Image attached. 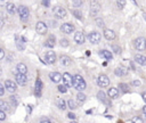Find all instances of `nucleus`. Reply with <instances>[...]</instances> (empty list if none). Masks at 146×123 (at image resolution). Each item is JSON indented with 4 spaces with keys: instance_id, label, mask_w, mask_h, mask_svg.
Masks as SVG:
<instances>
[{
    "instance_id": "nucleus-1",
    "label": "nucleus",
    "mask_w": 146,
    "mask_h": 123,
    "mask_svg": "<svg viewBox=\"0 0 146 123\" xmlns=\"http://www.w3.org/2000/svg\"><path fill=\"white\" fill-rule=\"evenodd\" d=\"M73 87H74V89H76L80 92L86 89L87 84H86V81L83 80V77L81 75L76 74V75L73 76Z\"/></svg>"
},
{
    "instance_id": "nucleus-2",
    "label": "nucleus",
    "mask_w": 146,
    "mask_h": 123,
    "mask_svg": "<svg viewBox=\"0 0 146 123\" xmlns=\"http://www.w3.org/2000/svg\"><path fill=\"white\" fill-rule=\"evenodd\" d=\"M133 46L137 50L139 51H144L146 49V39L140 36V38H137L135 41H133Z\"/></svg>"
},
{
    "instance_id": "nucleus-3",
    "label": "nucleus",
    "mask_w": 146,
    "mask_h": 123,
    "mask_svg": "<svg viewBox=\"0 0 146 123\" xmlns=\"http://www.w3.org/2000/svg\"><path fill=\"white\" fill-rule=\"evenodd\" d=\"M17 11H18V15H19L22 20H27L29 15H30V10H29V8L26 6H24V5L18 6V10Z\"/></svg>"
},
{
    "instance_id": "nucleus-4",
    "label": "nucleus",
    "mask_w": 146,
    "mask_h": 123,
    "mask_svg": "<svg viewBox=\"0 0 146 123\" xmlns=\"http://www.w3.org/2000/svg\"><path fill=\"white\" fill-rule=\"evenodd\" d=\"M97 84H98L99 87H102V88H106V87H108V84H110V79L107 77V75L100 74V75L98 76V79H97Z\"/></svg>"
},
{
    "instance_id": "nucleus-5",
    "label": "nucleus",
    "mask_w": 146,
    "mask_h": 123,
    "mask_svg": "<svg viewBox=\"0 0 146 123\" xmlns=\"http://www.w3.org/2000/svg\"><path fill=\"white\" fill-rule=\"evenodd\" d=\"M52 11H54V15H55L57 18H64V17H66V9H64V8L60 7V6H56V7L52 9Z\"/></svg>"
},
{
    "instance_id": "nucleus-6",
    "label": "nucleus",
    "mask_w": 146,
    "mask_h": 123,
    "mask_svg": "<svg viewBox=\"0 0 146 123\" xmlns=\"http://www.w3.org/2000/svg\"><path fill=\"white\" fill-rule=\"evenodd\" d=\"M35 30H36V32H38L39 34L43 35V34L47 33V31H48V26H47V24L43 23V22H38L36 25H35Z\"/></svg>"
},
{
    "instance_id": "nucleus-7",
    "label": "nucleus",
    "mask_w": 146,
    "mask_h": 123,
    "mask_svg": "<svg viewBox=\"0 0 146 123\" xmlns=\"http://www.w3.org/2000/svg\"><path fill=\"white\" fill-rule=\"evenodd\" d=\"M5 88L7 89L8 92L14 93V92L17 90V84H16L14 81H11V80H6V82H5Z\"/></svg>"
},
{
    "instance_id": "nucleus-8",
    "label": "nucleus",
    "mask_w": 146,
    "mask_h": 123,
    "mask_svg": "<svg viewBox=\"0 0 146 123\" xmlns=\"http://www.w3.org/2000/svg\"><path fill=\"white\" fill-rule=\"evenodd\" d=\"M88 39H89V41H90L91 43L96 44V43H98V42L100 41V34H99L98 32H96V31H92V32L89 33Z\"/></svg>"
},
{
    "instance_id": "nucleus-9",
    "label": "nucleus",
    "mask_w": 146,
    "mask_h": 123,
    "mask_svg": "<svg viewBox=\"0 0 146 123\" xmlns=\"http://www.w3.org/2000/svg\"><path fill=\"white\" fill-rule=\"evenodd\" d=\"M44 60L48 64H54L56 62V54L54 51H51V50L50 51H47L46 55H44Z\"/></svg>"
},
{
    "instance_id": "nucleus-10",
    "label": "nucleus",
    "mask_w": 146,
    "mask_h": 123,
    "mask_svg": "<svg viewBox=\"0 0 146 123\" xmlns=\"http://www.w3.org/2000/svg\"><path fill=\"white\" fill-rule=\"evenodd\" d=\"M63 81H64V85L67 87H73V76L70 73H64L63 75Z\"/></svg>"
},
{
    "instance_id": "nucleus-11",
    "label": "nucleus",
    "mask_w": 146,
    "mask_h": 123,
    "mask_svg": "<svg viewBox=\"0 0 146 123\" xmlns=\"http://www.w3.org/2000/svg\"><path fill=\"white\" fill-rule=\"evenodd\" d=\"M60 31L66 33V34H70L74 31V25L71 24V23H64L62 26H60Z\"/></svg>"
},
{
    "instance_id": "nucleus-12",
    "label": "nucleus",
    "mask_w": 146,
    "mask_h": 123,
    "mask_svg": "<svg viewBox=\"0 0 146 123\" xmlns=\"http://www.w3.org/2000/svg\"><path fill=\"white\" fill-rule=\"evenodd\" d=\"M84 40H86V36H84V34H83L81 31L75 32V34H74V41H75L76 43L82 44V43H84Z\"/></svg>"
},
{
    "instance_id": "nucleus-13",
    "label": "nucleus",
    "mask_w": 146,
    "mask_h": 123,
    "mask_svg": "<svg viewBox=\"0 0 146 123\" xmlns=\"http://www.w3.org/2000/svg\"><path fill=\"white\" fill-rule=\"evenodd\" d=\"M49 77L54 83H58L60 80H63V75L60 73H58V72H51L49 74Z\"/></svg>"
},
{
    "instance_id": "nucleus-14",
    "label": "nucleus",
    "mask_w": 146,
    "mask_h": 123,
    "mask_svg": "<svg viewBox=\"0 0 146 123\" xmlns=\"http://www.w3.org/2000/svg\"><path fill=\"white\" fill-rule=\"evenodd\" d=\"M100 10V5L97 1H91L90 2V13L91 15H96Z\"/></svg>"
},
{
    "instance_id": "nucleus-15",
    "label": "nucleus",
    "mask_w": 146,
    "mask_h": 123,
    "mask_svg": "<svg viewBox=\"0 0 146 123\" xmlns=\"http://www.w3.org/2000/svg\"><path fill=\"white\" fill-rule=\"evenodd\" d=\"M16 82H17L19 85H25V84L27 83V77H26V75L17 73V74H16Z\"/></svg>"
},
{
    "instance_id": "nucleus-16",
    "label": "nucleus",
    "mask_w": 146,
    "mask_h": 123,
    "mask_svg": "<svg viewBox=\"0 0 146 123\" xmlns=\"http://www.w3.org/2000/svg\"><path fill=\"white\" fill-rule=\"evenodd\" d=\"M104 36L107 39V40H114L115 39V32L113 30H110V28H105L104 30Z\"/></svg>"
},
{
    "instance_id": "nucleus-17",
    "label": "nucleus",
    "mask_w": 146,
    "mask_h": 123,
    "mask_svg": "<svg viewBox=\"0 0 146 123\" xmlns=\"http://www.w3.org/2000/svg\"><path fill=\"white\" fill-rule=\"evenodd\" d=\"M42 81L40 80V79H38L36 80V82H35V95H36V97H40L41 96V91H42Z\"/></svg>"
},
{
    "instance_id": "nucleus-18",
    "label": "nucleus",
    "mask_w": 146,
    "mask_h": 123,
    "mask_svg": "<svg viewBox=\"0 0 146 123\" xmlns=\"http://www.w3.org/2000/svg\"><path fill=\"white\" fill-rule=\"evenodd\" d=\"M107 95H108V97H110V98L115 99V98H117V97H119V90H117L116 88H110V89H108V91H107Z\"/></svg>"
},
{
    "instance_id": "nucleus-19",
    "label": "nucleus",
    "mask_w": 146,
    "mask_h": 123,
    "mask_svg": "<svg viewBox=\"0 0 146 123\" xmlns=\"http://www.w3.org/2000/svg\"><path fill=\"white\" fill-rule=\"evenodd\" d=\"M135 60L136 63H138L141 66H146V57L143 55H136L135 56Z\"/></svg>"
},
{
    "instance_id": "nucleus-20",
    "label": "nucleus",
    "mask_w": 146,
    "mask_h": 123,
    "mask_svg": "<svg viewBox=\"0 0 146 123\" xmlns=\"http://www.w3.org/2000/svg\"><path fill=\"white\" fill-rule=\"evenodd\" d=\"M16 68L18 69V73L19 74H26V72H27V67H26V65L25 64H23V63H19V64H17V66H16Z\"/></svg>"
},
{
    "instance_id": "nucleus-21",
    "label": "nucleus",
    "mask_w": 146,
    "mask_h": 123,
    "mask_svg": "<svg viewBox=\"0 0 146 123\" xmlns=\"http://www.w3.org/2000/svg\"><path fill=\"white\" fill-rule=\"evenodd\" d=\"M6 8H7V10H8V13L9 14H15V13H17V8H16V6L14 5V3H11V2H8L7 3V6H6Z\"/></svg>"
},
{
    "instance_id": "nucleus-22",
    "label": "nucleus",
    "mask_w": 146,
    "mask_h": 123,
    "mask_svg": "<svg viewBox=\"0 0 146 123\" xmlns=\"http://www.w3.org/2000/svg\"><path fill=\"white\" fill-rule=\"evenodd\" d=\"M99 56H102V57H104L105 59H108V60L113 58V55L107 50H100L99 51Z\"/></svg>"
},
{
    "instance_id": "nucleus-23",
    "label": "nucleus",
    "mask_w": 146,
    "mask_h": 123,
    "mask_svg": "<svg viewBox=\"0 0 146 123\" xmlns=\"http://www.w3.org/2000/svg\"><path fill=\"white\" fill-rule=\"evenodd\" d=\"M114 73H115V75H117V76H123V75H127L128 71H127L124 67H117V68L114 71Z\"/></svg>"
},
{
    "instance_id": "nucleus-24",
    "label": "nucleus",
    "mask_w": 146,
    "mask_h": 123,
    "mask_svg": "<svg viewBox=\"0 0 146 123\" xmlns=\"http://www.w3.org/2000/svg\"><path fill=\"white\" fill-rule=\"evenodd\" d=\"M60 63H62V65H64V66H68V65H71L72 60H71V58L67 57V56H62V57H60Z\"/></svg>"
},
{
    "instance_id": "nucleus-25",
    "label": "nucleus",
    "mask_w": 146,
    "mask_h": 123,
    "mask_svg": "<svg viewBox=\"0 0 146 123\" xmlns=\"http://www.w3.org/2000/svg\"><path fill=\"white\" fill-rule=\"evenodd\" d=\"M97 97H98V99H99V100H102L103 102H105V104H108V105H110V101L107 100L106 95H105L103 91H99V92L97 93Z\"/></svg>"
},
{
    "instance_id": "nucleus-26",
    "label": "nucleus",
    "mask_w": 146,
    "mask_h": 123,
    "mask_svg": "<svg viewBox=\"0 0 146 123\" xmlns=\"http://www.w3.org/2000/svg\"><path fill=\"white\" fill-rule=\"evenodd\" d=\"M46 47H48V48H52L54 46H55V38L52 36V35H50L49 38H48V40L46 41Z\"/></svg>"
},
{
    "instance_id": "nucleus-27",
    "label": "nucleus",
    "mask_w": 146,
    "mask_h": 123,
    "mask_svg": "<svg viewBox=\"0 0 146 123\" xmlns=\"http://www.w3.org/2000/svg\"><path fill=\"white\" fill-rule=\"evenodd\" d=\"M9 109V104L5 100H0V110L5 112V110H8Z\"/></svg>"
},
{
    "instance_id": "nucleus-28",
    "label": "nucleus",
    "mask_w": 146,
    "mask_h": 123,
    "mask_svg": "<svg viewBox=\"0 0 146 123\" xmlns=\"http://www.w3.org/2000/svg\"><path fill=\"white\" fill-rule=\"evenodd\" d=\"M76 100H78V102H83L84 100H86V95L83 93V92H79L78 95H76Z\"/></svg>"
},
{
    "instance_id": "nucleus-29",
    "label": "nucleus",
    "mask_w": 146,
    "mask_h": 123,
    "mask_svg": "<svg viewBox=\"0 0 146 123\" xmlns=\"http://www.w3.org/2000/svg\"><path fill=\"white\" fill-rule=\"evenodd\" d=\"M57 106H58L59 109H65V108H66V102H65L63 99H59V100L57 101Z\"/></svg>"
},
{
    "instance_id": "nucleus-30",
    "label": "nucleus",
    "mask_w": 146,
    "mask_h": 123,
    "mask_svg": "<svg viewBox=\"0 0 146 123\" xmlns=\"http://www.w3.org/2000/svg\"><path fill=\"white\" fill-rule=\"evenodd\" d=\"M119 88H121L122 92H129L130 91L129 88H128V84H125V83H120L119 84Z\"/></svg>"
},
{
    "instance_id": "nucleus-31",
    "label": "nucleus",
    "mask_w": 146,
    "mask_h": 123,
    "mask_svg": "<svg viewBox=\"0 0 146 123\" xmlns=\"http://www.w3.org/2000/svg\"><path fill=\"white\" fill-rule=\"evenodd\" d=\"M67 105H68V107L71 108V109H75L78 106H76V104H75V101H73L72 99H70L68 101H67Z\"/></svg>"
},
{
    "instance_id": "nucleus-32",
    "label": "nucleus",
    "mask_w": 146,
    "mask_h": 123,
    "mask_svg": "<svg viewBox=\"0 0 146 123\" xmlns=\"http://www.w3.org/2000/svg\"><path fill=\"white\" fill-rule=\"evenodd\" d=\"M10 101H11L13 106H17V104H18V99H17V96H11V97H10Z\"/></svg>"
},
{
    "instance_id": "nucleus-33",
    "label": "nucleus",
    "mask_w": 146,
    "mask_h": 123,
    "mask_svg": "<svg viewBox=\"0 0 146 123\" xmlns=\"http://www.w3.org/2000/svg\"><path fill=\"white\" fill-rule=\"evenodd\" d=\"M131 122H132V123H144L143 118H141V117H139V116H135V117L131 120Z\"/></svg>"
},
{
    "instance_id": "nucleus-34",
    "label": "nucleus",
    "mask_w": 146,
    "mask_h": 123,
    "mask_svg": "<svg viewBox=\"0 0 146 123\" xmlns=\"http://www.w3.org/2000/svg\"><path fill=\"white\" fill-rule=\"evenodd\" d=\"M72 14L76 17V18H79V19H81L82 18V16H81V13L80 11H78V10H72Z\"/></svg>"
},
{
    "instance_id": "nucleus-35",
    "label": "nucleus",
    "mask_w": 146,
    "mask_h": 123,
    "mask_svg": "<svg viewBox=\"0 0 146 123\" xmlns=\"http://www.w3.org/2000/svg\"><path fill=\"white\" fill-rule=\"evenodd\" d=\"M96 24L99 26V27H103L104 26V20L102 18H96Z\"/></svg>"
},
{
    "instance_id": "nucleus-36",
    "label": "nucleus",
    "mask_w": 146,
    "mask_h": 123,
    "mask_svg": "<svg viewBox=\"0 0 146 123\" xmlns=\"http://www.w3.org/2000/svg\"><path fill=\"white\" fill-rule=\"evenodd\" d=\"M58 91L59 92H63V93H65L66 91H67V88L63 84V85H58Z\"/></svg>"
},
{
    "instance_id": "nucleus-37",
    "label": "nucleus",
    "mask_w": 146,
    "mask_h": 123,
    "mask_svg": "<svg viewBox=\"0 0 146 123\" xmlns=\"http://www.w3.org/2000/svg\"><path fill=\"white\" fill-rule=\"evenodd\" d=\"M60 46H62V47H67V46H68V41H67L66 39H62V40H60Z\"/></svg>"
},
{
    "instance_id": "nucleus-38",
    "label": "nucleus",
    "mask_w": 146,
    "mask_h": 123,
    "mask_svg": "<svg viewBox=\"0 0 146 123\" xmlns=\"http://www.w3.org/2000/svg\"><path fill=\"white\" fill-rule=\"evenodd\" d=\"M82 3H83V1H76V0L73 1V6H75V7H80V6H82Z\"/></svg>"
},
{
    "instance_id": "nucleus-39",
    "label": "nucleus",
    "mask_w": 146,
    "mask_h": 123,
    "mask_svg": "<svg viewBox=\"0 0 146 123\" xmlns=\"http://www.w3.org/2000/svg\"><path fill=\"white\" fill-rule=\"evenodd\" d=\"M5 118H6V113L2 112V110H0V121H3Z\"/></svg>"
},
{
    "instance_id": "nucleus-40",
    "label": "nucleus",
    "mask_w": 146,
    "mask_h": 123,
    "mask_svg": "<svg viewBox=\"0 0 146 123\" xmlns=\"http://www.w3.org/2000/svg\"><path fill=\"white\" fill-rule=\"evenodd\" d=\"M41 3H42L44 7H49V5H50V1H48V0H43V1H41Z\"/></svg>"
},
{
    "instance_id": "nucleus-41",
    "label": "nucleus",
    "mask_w": 146,
    "mask_h": 123,
    "mask_svg": "<svg viewBox=\"0 0 146 123\" xmlns=\"http://www.w3.org/2000/svg\"><path fill=\"white\" fill-rule=\"evenodd\" d=\"M124 3H125L124 1H116V5H117L119 8H122V7L124 6Z\"/></svg>"
},
{
    "instance_id": "nucleus-42",
    "label": "nucleus",
    "mask_w": 146,
    "mask_h": 123,
    "mask_svg": "<svg viewBox=\"0 0 146 123\" xmlns=\"http://www.w3.org/2000/svg\"><path fill=\"white\" fill-rule=\"evenodd\" d=\"M3 57H5V51H3V49L0 48V60H1Z\"/></svg>"
},
{
    "instance_id": "nucleus-43",
    "label": "nucleus",
    "mask_w": 146,
    "mask_h": 123,
    "mask_svg": "<svg viewBox=\"0 0 146 123\" xmlns=\"http://www.w3.org/2000/svg\"><path fill=\"white\" fill-rule=\"evenodd\" d=\"M112 48H113L114 50H116V52H117V54H120V51H121V49H120V48H119L117 46H112Z\"/></svg>"
},
{
    "instance_id": "nucleus-44",
    "label": "nucleus",
    "mask_w": 146,
    "mask_h": 123,
    "mask_svg": "<svg viewBox=\"0 0 146 123\" xmlns=\"http://www.w3.org/2000/svg\"><path fill=\"white\" fill-rule=\"evenodd\" d=\"M68 117L72 118V120H74L76 116H75V114H73V113H68Z\"/></svg>"
},
{
    "instance_id": "nucleus-45",
    "label": "nucleus",
    "mask_w": 146,
    "mask_h": 123,
    "mask_svg": "<svg viewBox=\"0 0 146 123\" xmlns=\"http://www.w3.org/2000/svg\"><path fill=\"white\" fill-rule=\"evenodd\" d=\"M3 93H5V89H3V87L1 85V87H0V96H3Z\"/></svg>"
},
{
    "instance_id": "nucleus-46",
    "label": "nucleus",
    "mask_w": 146,
    "mask_h": 123,
    "mask_svg": "<svg viewBox=\"0 0 146 123\" xmlns=\"http://www.w3.org/2000/svg\"><path fill=\"white\" fill-rule=\"evenodd\" d=\"M141 97H143V100L146 102V91H144V92L141 93Z\"/></svg>"
},
{
    "instance_id": "nucleus-47",
    "label": "nucleus",
    "mask_w": 146,
    "mask_h": 123,
    "mask_svg": "<svg viewBox=\"0 0 146 123\" xmlns=\"http://www.w3.org/2000/svg\"><path fill=\"white\" fill-rule=\"evenodd\" d=\"M132 84H133V85H137V87H138V85H140V82L136 80V81H133V82H132Z\"/></svg>"
},
{
    "instance_id": "nucleus-48",
    "label": "nucleus",
    "mask_w": 146,
    "mask_h": 123,
    "mask_svg": "<svg viewBox=\"0 0 146 123\" xmlns=\"http://www.w3.org/2000/svg\"><path fill=\"white\" fill-rule=\"evenodd\" d=\"M3 27V20H2V18H0V28H2Z\"/></svg>"
},
{
    "instance_id": "nucleus-49",
    "label": "nucleus",
    "mask_w": 146,
    "mask_h": 123,
    "mask_svg": "<svg viewBox=\"0 0 146 123\" xmlns=\"http://www.w3.org/2000/svg\"><path fill=\"white\" fill-rule=\"evenodd\" d=\"M40 123H50V122H49L48 120H42V121H41Z\"/></svg>"
},
{
    "instance_id": "nucleus-50",
    "label": "nucleus",
    "mask_w": 146,
    "mask_h": 123,
    "mask_svg": "<svg viewBox=\"0 0 146 123\" xmlns=\"http://www.w3.org/2000/svg\"><path fill=\"white\" fill-rule=\"evenodd\" d=\"M143 113L146 115V106H144V107H143Z\"/></svg>"
},
{
    "instance_id": "nucleus-51",
    "label": "nucleus",
    "mask_w": 146,
    "mask_h": 123,
    "mask_svg": "<svg viewBox=\"0 0 146 123\" xmlns=\"http://www.w3.org/2000/svg\"><path fill=\"white\" fill-rule=\"evenodd\" d=\"M71 123H78V122H75V121H72V122H71Z\"/></svg>"
},
{
    "instance_id": "nucleus-52",
    "label": "nucleus",
    "mask_w": 146,
    "mask_h": 123,
    "mask_svg": "<svg viewBox=\"0 0 146 123\" xmlns=\"http://www.w3.org/2000/svg\"><path fill=\"white\" fill-rule=\"evenodd\" d=\"M144 17H145V18H146V14H144Z\"/></svg>"
},
{
    "instance_id": "nucleus-53",
    "label": "nucleus",
    "mask_w": 146,
    "mask_h": 123,
    "mask_svg": "<svg viewBox=\"0 0 146 123\" xmlns=\"http://www.w3.org/2000/svg\"><path fill=\"white\" fill-rule=\"evenodd\" d=\"M0 87H1V84H0Z\"/></svg>"
}]
</instances>
